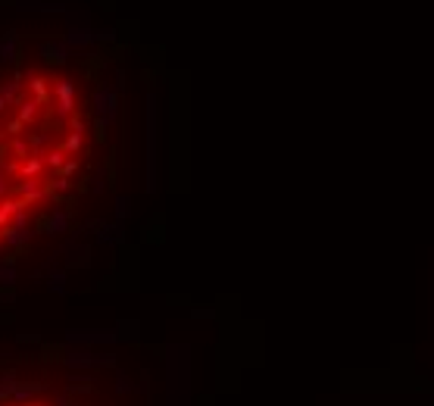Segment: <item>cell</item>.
<instances>
[{
	"label": "cell",
	"instance_id": "6da1fadb",
	"mask_svg": "<svg viewBox=\"0 0 434 406\" xmlns=\"http://www.w3.org/2000/svg\"><path fill=\"white\" fill-rule=\"evenodd\" d=\"M91 147L78 84L32 76L0 91V241H16L25 222L47 225L44 207L63 203Z\"/></svg>",
	"mask_w": 434,
	"mask_h": 406
},
{
	"label": "cell",
	"instance_id": "7a4b0ae2",
	"mask_svg": "<svg viewBox=\"0 0 434 406\" xmlns=\"http://www.w3.org/2000/svg\"><path fill=\"white\" fill-rule=\"evenodd\" d=\"M0 406H63L50 394H28V397H3Z\"/></svg>",
	"mask_w": 434,
	"mask_h": 406
}]
</instances>
